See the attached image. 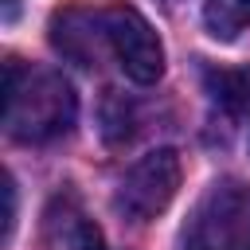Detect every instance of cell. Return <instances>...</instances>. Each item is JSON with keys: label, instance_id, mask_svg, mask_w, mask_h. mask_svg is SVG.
<instances>
[{"label": "cell", "instance_id": "1", "mask_svg": "<svg viewBox=\"0 0 250 250\" xmlns=\"http://www.w3.org/2000/svg\"><path fill=\"white\" fill-rule=\"evenodd\" d=\"M78 98L55 70H23L16 59L4 62V129L12 141L47 145L74 125Z\"/></svg>", "mask_w": 250, "mask_h": 250}, {"label": "cell", "instance_id": "2", "mask_svg": "<svg viewBox=\"0 0 250 250\" xmlns=\"http://www.w3.org/2000/svg\"><path fill=\"white\" fill-rule=\"evenodd\" d=\"M184 250H250V188L215 184L184 230Z\"/></svg>", "mask_w": 250, "mask_h": 250}, {"label": "cell", "instance_id": "3", "mask_svg": "<svg viewBox=\"0 0 250 250\" xmlns=\"http://www.w3.org/2000/svg\"><path fill=\"white\" fill-rule=\"evenodd\" d=\"M176 188H180V156L172 148H156L125 172V180L117 184L113 207L129 223H148L172 203Z\"/></svg>", "mask_w": 250, "mask_h": 250}, {"label": "cell", "instance_id": "4", "mask_svg": "<svg viewBox=\"0 0 250 250\" xmlns=\"http://www.w3.org/2000/svg\"><path fill=\"white\" fill-rule=\"evenodd\" d=\"M105 12V35H109V55L117 59V66L141 82L152 86L164 74V47L152 31V23L133 8V4H109Z\"/></svg>", "mask_w": 250, "mask_h": 250}, {"label": "cell", "instance_id": "5", "mask_svg": "<svg viewBox=\"0 0 250 250\" xmlns=\"http://www.w3.org/2000/svg\"><path fill=\"white\" fill-rule=\"evenodd\" d=\"M51 43L78 66H98L109 51L105 12L102 8H59L51 16Z\"/></svg>", "mask_w": 250, "mask_h": 250}, {"label": "cell", "instance_id": "6", "mask_svg": "<svg viewBox=\"0 0 250 250\" xmlns=\"http://www.w3.org/2000/svg\"><path fill=\"white\" fill-rule=\"evenodd\" d=\"M207 94H211L215 105H223L227 113H250V66L211 70V74H207Z\"/></svg>", "mask_w": 250, "mask_h": 250}, {"label": "cell", "instance_id": "7", "mask_svg": "<svg viewBox=\"0 0 250 250\" xmlns=\"http://www.w3.org/2000/svg\"><path fill=\"white\" fill-rule=\"evenodd\" d=\"M203 23L215 39H234L242 27H250V0H207Z\"/></svg>", "mask_w": 250, "mask_h": 250}, {"label": "cell", "instance_id": "8", "mask_svg": "<svg viewBox=\"0 0 250 250\" xmlns=\"http://www.w3.org/2000/svg\"><path fill=\"white\" fill-rule=\"evenodd\" d=\"M66 246H70V250H105V242H102L98 227H90L86 219H78V227L66 234Z\"/></svg>", "mask_w": 250, "mask_h": 250}, {"label": "cell", "instance_id": "9", "mask_svg": "<svg viewBox=\"0 0 250 250\" xmlns=\"http://www.w3.org/2000/svg\"><path fill=\"white\" fill-rule=\"evenodd\" d=\"M12 227H16V184L12 176H4V230H0L4 242L12 238Z\"/></svg>", "mask_w": 250, "mask_h": 250}]
</instances>
